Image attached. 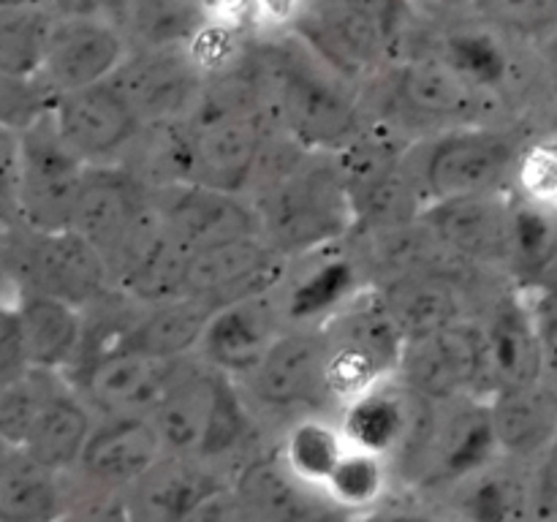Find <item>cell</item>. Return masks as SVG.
<instances>
[{
  "instance_id": "6da1fadb",
  "label": "cell",
  "mask_w": 557,
  "mask_h": 522,
  "mask_svg": "<svg viewBox=\"0 0 557 522\" xmlns=\"http://www.w3.org/2000/svg\"><path fill=\"white\" fill-rule=\"evenodd\" d=\"M250 188L261 237L286 259L321 253L357 226L337 156L313 152L283 134L281 145L267 141Z\"/></svg>"
},
{
  "instance_id": "7a4b0ae2",
  "label": "cell",
  "mask_w": 557,
  "mask_h": 522,
  "mask_svg": "<svg viewBox=\"0 0 557 522\" xmlns=\"http://www.w3.org/2000/svg\"><path fill=\"white\" fill-rule=\"evenodd\" d=\"M250 52L264 109L283 136L313 152L341 156L368 130L351 82L321 63L297 36H267Z\"/></svg>"
},
{
  "instance_id": "3957f363",
  "label": "cell",
  "mask_w": 557,
  "mask_h": 522,
  "mask_svg": "<svg viewBox=\"0 0 557 522\" xmlns=\"http://www.w3.org/2000/svg\"><path fill=\"white\" fill-rule=\"evenodd\" d=\"M528 139L498 123H473L438 130L411 158L424 207L451 199L515 190L517 163Z\"/></svg>"
},
{
  "instance_id": "277c9868",
  "label": "cell",
  "mask_w": 557,
  "mask_h": 522,
  "mask_svg": "<svg viewBox=\"0 0 557 522\" xmlns=\"http://www.w3.org/2000/svg\"><path fill=\"white\" fill-rule=\"evenodd\" d=\"M150 419L166 455L199 462L237 449L250 430L245 400L234 378L207 362H183L150 411Z\"/></svg>"
},
{
  "instance_id": "5b68a950",
  "label": "cell",
  "mask_w": 557,
  "mask_h": 522,
  "mask_svg": "<svg viewBox=\"0 0 557 522\" xmlns=\"http://www.w3.org/2000/svg\"><path fill=\"white\" fill-rule=\"evenodd\" d=\"M324 337V378L330 400L343 406L397 373L406 337L392 321L379 288L359 291L319 324Z\"/></svg>"
},
{
  "instance_id": "8992f818",
  "label": "cell",
  "mask_w": 557,
  "mask_h": 522,
  "mask_svg": "<svg viewBox=\"0 0 557 522\" xmlns=\"http://www.w3.org/2000/svg\"><path fill=\"white\" fill-rule=\"evenodd\" d=\"M5 275L14 288L52 294L87 310L112 286L107 261L74 228L30 232L16 226L5 234Z\"/></svg>"
},
{
  "instance_id": "52a82bcc",
  "label": "cell",
  "mask_w": 557,
  "mask_h": 522,
  "mask_svg": "<svg viewBox=\"0 0 557 522\" xmlns=\"http://www.w3.org/2000/svg\"><path fill=\"white\" fill-rule=\"evenodd\" d=\"M386 74V103L389 125L397 128H457V125L495 123L490 109L504 107L493 96L462 79L435 52L417 54L403 63H392ZM395 128V130H397Z\"/></svg>"
},
{
  "instance_id": "ba28073f",
  "label": "cell",
  "mask_w": 557,
  "mask_h": 522,
  "mask_svg": "<svg viewBox=\"0 0 557 522\" xmlns=\"http://www.w3.org/2000/svg\"><path fill=\"white\" fill-rule=\"evenodd\" d=\"M85 172L87 163L65 145L52 109L20 130V226L30 232H63L74 226Z\"/></svg>"
},
{
  "instance_id": "9c48e42d",
  "label": "cell",
  "mask_w": 557,
  "mask_h": 522,
  "mask_svg": "<svg viewBox=\"0 0 557 522\" xmlns=\"http://www.w3.org/2000/svg\"><path fill=\"white\" fill-rule=\"evenodd\" d=\"M435 406L395 373L343 402L341 430L351 449L419 465L433 433Z\"/></svg>"
},
{
  "instance_id": "30bf717a",
  "label": "cell",
  "mask_w": 557,
  "mask_h": 522,
  "mask_svg": "<svg viewBox=\"0 0 557 522\" xmlns=\"http://www.w3.org/2000/svg\"><path fill=\"white\" fill-rule=\"evenodd\" d=\"M183 362L185 359L147 357L112 343H90L82 346L76 362L63 375L101 417H150Z\"/></svg>"
},
{
  "instance_id": "8fae6325",
  "label": "cell",
  "mask_w": 557,
  "mask_h": 522,
  "mask_svg": "<svg viewBox=\"0 0 557 522\" xmlns=\"http://www.w3.org/2000/svg\"><path fill=\"white\" fill-rule=\"evenodd\" d=\"M156 221L150 185L120 166H87L74 210V232H79L107 261L109 277L134 239Z\"/></svg>"
},
{
  "instance_id": "7c38bea8",
  "label": "cell",
  "mask_w": 557,
  "mask_h": 522,
  "mask_svg": "<svg viewBox=\"0 0 557 522\" xmlns=\"http://www.w3.org/2000/svg\"><path fill=\"white\" fill-rule=\"evenodd\" d=\"M397 375L430 400L493 397L482 324L460 319L430 335L408 340Z\"/></svg>"
},
{
  "instance_id": "4fadbf2b",
  "label": "cell",
  "mask_w": 557,
  "mask_h": 522,
  "mask_svg": "<svg viewBox=\"0 0 557 522\" xmlns=\"http://www.w3.org/2000/svg\"><path fill=\"white\" fill-rule=\"evenodd\" d=\"M109 79L145 128L188 120L207 85L188 47H131Z\"/></svg>"
},
{
  "instance_id": "5bb4252c",
  "label": "cell",
  "mask_w": 557,
  "mask_h": 522,
  "mask_svg": "<svg viewBox=\"0 0 557 522\" xmlns=\"http://www.w3.org/2000/svg\"><path fill=\"white\" fill-rule=\"evenodd\" d=\"M52 120L65 145L87 166L125 163L145 128L112 79L54 98Z\"/></svg>"
},
{
  "instance_id": "9a60e30c",
  "label": "cell",
  "mask_w": 557,
  "mask_h": 522,
  "mask_svg": "<svg viewBox=\"0 0 557 522\" xmlns=\"http://www.w3.org/2000/svg\"><path fill=\"white\" fill-rule=\"evenodd\" d=\"M150 194L166 232L190 253L261 234L253 201L245 194L199 183L150 185Z\"/></svg>"
},
{
  "instance_id": "2e32d148",
  "label": "cell",
  "mask_w": 557,
  "mask_h": 522,
  "mask_svg": "<svg viewBox=\"0 0 557 522\" xmlns=\"http://www.w3.org/2000/svg\"><path fill=\"white\" fill-rule=\"evenodd\" d=\"M498 455L504 451L490 397H455L435 406L433 433L417 468L428 484H455L493 465Z\"/></svg>"
},
{
  "instance_id": "e0dca14e",
  "label": "cell",
  "mask_w": 557,
  "mask_h": 522,
  "mask_svg": "<svg viewBox=\"0 0 557 522\" xmlns=\"http://www.w3.org/2000/svg\"><path fill=\"white\" fill-rule=\"evenodd\" d=\"M419 221L455 261L509 272L511 194L438 201L424 207Z\"/></svg>"
},
{
  "instance_id": "ac0fdd59",
  "label": "cell",
  "mask_w": 557,
  "mask_h": 522,
  "mask_svg": "<svg viewBox=\"0 0 557 522\" xmlns=\"http://www.w3.org/2000/svg\"><path fill=\"white\" fill-rule=\"evenodd\" d=\"M286 256L264 237H245L190 256L185 294L212 310L275 291L286 281Z\"/></svg>"
},
{
  "instance_id": "d6986e66",
  "label": "cell",
  "mask_w": 557,
  "mask_h": 522,
  "mask_svg": "<svg viewBox=\"0 0 557 522\" xmlns=\"http://www.w3.org/2000/svg\"><path fill=\"white\" fill-rule=\"evenodd\" d=\"M256 400L275 411L324 406L330 400L324 378V337L319 326L286 330L259 368L248 375Z\"/></svg>"
},
{
  "instance_id": "ffe728a7",
  "label": "cell",
  "mask_w": 557,
  "mask_h": 522,
  "mask_svg": "<svg viewBox=\"0 0 557 522\" xmlns=\"http://www.w3.org/2000/svg\"><path fill=\"white\" fill-rule=\"evenodd\" d=\"M128 52L131 44L123 27L98 20L54 16L47 58H44L38 79L58 98L63 92L107 82Z\"/></svg>"
},
{
  "instance_id": "44dd1931",
  "label": "cell",
  "mask_w": 557,
  "mask_h": 522,
  "mask_svg": "<svg viewBox=\"0 0 557 522\" xmlns=\"http://www.w3.org/2000/svg\"><path fill=\"white\" fill-rule=\"evenodd\" d=\"M275 291L239 299L212 313L199 343L201 359L210 368L232 378H248L259 368L272 343L283 335L286 321L283 302L275 299Z\"/></svg>"
},
{
  "instance_id": "7402d4cb",
  "label": "cell",
  "mask_w": 557,
  "mask_h": 522,
  "mask_svg": "<svg viewBox=\"0 0 557 522\" xmlns=\"http://www.w3.org/2000/svg\"><path fill=\"white\" fill-rule=\"evenodd\" d=\"M166 457L156 424L145 413L101 417L96 422L76 471L96 487L112 489L139 484Z\"/></svg>"
},
{
  "instance_id": "603a6c76",
  "label": "cell",
  "mask_w": 557,
  "mask_h": 522,
  "mask_svg": "<svg viewBox=\"0 0 557 522\" xmlns=\"http://www.w3.org/2000/svg\"><path fill=\"white\" fill-rule=\"evenodd\" d=\"M484 348H487L493 395L515 386H531L544 378L542 337L536 315L525 288L500 291L482 321Z\"/></svg>"
},
{
  "instance_id": "cb8c5ba5",
  "label": "cell",
  "mask_w": 557,
  "mask_h": 522,
  "mask_svg": "<svg viewBox=\"0 0 557 522\" xmlns=\"http://www.w3.org/2000/svg\"><path fill=\"white\" fill-rule=\"evenodd\" d=\"M212 313L215 310L210 304L183 294V297L145 304V310L125 324H107V330L98 326L103 332L87 326L82 346L112 343V346L131 348V351L147 353V357L185 359V353L199 348Z\"/></svg>"
},
{
  "instance_id": "d4e9b609",
  "label": "cell",
  "mask_w": 557,
  "mask_h": 522,
  "mask_svg": "<svg viewBox=\"0 0 557 522\" xmlns=\"http://www.w3.org/2000/svg\"><path fill=\"white\" fill-rule=\"evenodd\" d=\"M234 493L250 522H341L348 517L324 489L294 476L281 455H267L239 471Z\"/></svg>"
},
{
  "instance_id": "484cf974",
  "label": "cell",
  "mask_w": 557,
  "mask_h": 522,
  "mask_svg": "<svg viewBox=\"0 0 557 522\" xmlns=\"http://www.w3.org/2000/svg\"><path fill=\"white\" fill-rule=\"evenodd\" d=\"M27 368L65 373L85 343V310L52 294L14 288Z\"/></svg>"
},
{
  "instance_id": "4316f807",
  "label": "cell",
  "mask_w": 557,
  "mask_h": 522,
  "mask_svg": "<svg viewBox=\"0 0 557 522\" xmlns=\"http://www.w3.org/2000/svg\"><path fill=\"white\" fill-rule=\"evenodd\" d=\"M92 413L96 411L87 406L85 397L69 384L65 375H60L44 406L38 408L20 449H25L27 455L36 457L52 471H74L82 449L96 427Z\"/></svg>"
},
{
  "instance_id": "83f0119b",
  "label": "cell",
  "mask_w": 557,
  "mask_h": 522,
  "mask_svg": "<svg viewBox=\"0 0 557 522\" xmlns=\"http://www.w3.org/2000/svg\"><path fill=\"white\" fill-rule=\"evenodd\" d=\"M379 294L406 343L466 319L460 288L438 270H413L389 277L381 283Z\"/></svg>"
},
{
  "instance_id": "f1b7e54d",
  "label": "cell",
  "mask_w": 557,
  "mask_h": 522,
  "mask_svg": "<svg viewBox=\"0 0 557 522\" xmlns=\"http://www.w3.org/2000/svg\"><path fill=\"white\" fill-rule=\"evenodd\" d=\"M136 504L131 506L136 522H185L207 498L221 493L218 484L199 460L163 457L139 484Z\"/></svg>"
},
{
  "instance_id": "f546056e",
  "label": "cell",
  "mask_w": 557,
  "mask_h": 522,
  "mask_svg": "<svg viewBox=\"0 0 557 522\" xmlns=\"http://www.w3.org/2000/svg\"><path fill=\"white\" fill-rule=\"evenodd\" d=\"M490 408L504 455L542 457L557 433V395L544 378L531 386L495 391Z\"/></svg>"
},
{
  "instance_id": "4dcf8cb0",
  "label": "cell",
  "mask_w": 557,
  "mask_h": 522,
  "mask_svg": "<svg viewBox=\"0 0 557 522\" xmlns=\"http://www.w3.org/2000/svg\"><path fill=\"white\" fill-rule=\"evenodd\" d=\"M60 476L11 446L0 460V522H58L71 509Z\"/></svg>"
},
{
  "instance_id": "1f68e13d",
  "label": "cell",
  "mask_w": 557,
  "mask_h": 522,
  "mask_svg": "<svg viewBox=\"0 0 557 522\" xmlns=\"http://www.w3.org/2000/svg\"><path fill=\"white\" fill-rule=\"evenodd\" d=\"M509 275L525 291L557 281V212L522 199L515 190Z\"/></svg>"
},
{
  "instance_id": "d6a6232c",
  "label": "cell",
  "mask_w": 557,
  "mask_h": 522,
  "mask_svg": "<svg viewBox=\"0 0 557 522\" xmlns=\"http://www.w3.org/2000/svg\"><path fill=\"white\" fill-rule=\"evenodd\" d=\"M359 270L348 259H324L288 286L283 313L297 326H319L359 294Z\"/></svg>"
},
{
  "instance_id": "836d02e7",
  "label": "cell",
  "mask_w": 557,
  "mask_h": 522,
  "mask_svg": "<svg viewBox=\"0 0 557 522\" xmlns=\"http://www.w3.org/2000/svg\"><path fill=\"white\" fill-rule=\"evenodd\" d=\"M348 449L351 446H348L341 424H332L321 417H299L288 427L277 455L292 468L294 476L324 489L332 471L341 465Z\"/></svg>"
},
{
  "instance_id": "e575fe53",
  "label": "cell",
  "mask_w": 557,
  "mask_h": 522,
  "mask_svg": "<svg viewBox=\"0 0 557 522\" xmlns=\"http://www.w3.org/2000/svg\"><path fill=\"white\" fill-rule=\"evenodd\" d=\"M52 25L54 14L47 5L0 9V74L38 79Z\"/></svg>"
},
{
  "instance_id": "d590c367",
  "label": "cell",
  "mask_w": 557,
  "mask_h": 522,
  "mask_svg": "<svg viewBox=\"0 0 557 522\" xmlns=\"http://www.w3.org/2000/svg\"><path fill=\"white\" fill-rule=\"evenodd\" d=\"M201 25L199 0H125L131 47H188Z\"/></svg>"
},
{
  "instance_id": "8d00e7d4",
  "label": "cell",
  "mask_w": 557,
  "mask_h": 522,
  "mask_svg": "<svg viewBox=\"0 0 557 522\" xmlns=\"http://www.w3.org/2000/svg\"><path fill=\"white\" fill-rule=\"evenodd\" d=\"M460 484L457 509L466 522H522L525 511H533V482L525 489L511 473L495 471L493 465Z\"/></svg>"
},
{
  "instance_id": "74e56055",
  "label": "cell",
  "mask_w": 557,
  "mask_h": 522,
  "mask_svg": "<svg viewBox=\"0 0 557 522\" xmlns=\"http://www.w3.org/2000/svg\"><path fill=\"white\" fill-rule=\"evenodd\" d=\"M389 487V460L362 449H348L341 465L332 471L324 493L346 514H364L375 509Z\"/></svg>"
},
{
  "instance_id": "f35d334b",
  "label": "cell",
  "mask_w": 557,
  "mask_h": 522,
  "mask_svg": "<svg viewBox=\"0 0 557 522\" xmlns=\"http://www.w3.org/2000/svg\"><path fill=\"white\" fill-rule=\"evenodd\" d=\"M460 3L468 9L471 20L528 47H539L557 27V0H460Z\"/></svg>"
},
{
  "instance_id": "ab89813d",
  "label": "cell",
  "mask_w": 557,
  "mask_h": 522,
  "mask_svg": "<svg viewBox=\"0 0 557 522\" xmlns=\"http://www.w3.org/2000/svg\"><path fill=\"white\" fill-rule=\"evenodd\" d=\"M63 373L25 368L22 373L0 378V435L11 446H22L38 408Z\"/></svg>"
},
{
  "instance_id": "60d3db41",
  "label": "cell",
  "mask_w": 557,
  "mask_h": 522,
  "mask_svg": "<svg viewBox=\"0 0 557 522\" xmlns=\"http://www.w3.org/2000/svg\"><path fill=\"white\" fill-rule=\"evenodd\" d=\"M515 194L557 212V134L531 136L515 174Z\"/></svg>"
},
{
  "instance_id": "b9f144b4",
  "label": "cell",
  "mask_w": 557,
  "mask_h": 522,
  "mask_svg": "<svg viewBox=\"0 0 557 522\" xmlns=\"http://www.w3.org/2000/svg\"><path fill=\"white\" fill-rule=\"evenodd\" d=\"M20 130L0 125V232L20 226Z\"/></svg>"
},
{
  "instance_id": "7bdbcfd3",
  "label": "cell",
  "mask_w": 557,
  "mask_h": 522,
  "mask_svg": "<svg viewBox=\"0 0 557 522\" xmlns=\"http://www.w3.org/2000/svg\"><path fill=\"white\" fill-rule=\"evenodd\" d=\"M536 315L539 337H542L544 384L553 386L557 395V281L528 291Z\"/></svg>"
},
{
  "instance_id": "ee69618b",
  "label": "cell",
  "mask_w": 557,
  "mask_h": 522,
  "mask_svg": "<svg viewBox=\"0 0 557 522\" xmlns=\"http://www.w3.org/2000/svg\"><path fill=\"white\" fill-rule=\"evenodd\" d=\"M330 3L343 5L351 14L373 22L397 47H400L403 36L408 33V25L413 20V0H330Z\"/></svg>"
},
{
  "instance_id": "f6af8a7d",
  "label": "cell",
  "mask_w": 557,
  "mask_h": 522,
  "mask_svg": "<svg viewBox=\"0 0 557 522\" xmlns=\"http://www.w3.org/2000/svg\"><path fill=\"white\" fill-rule=\"evenodd\" d=\"M27 368L25 346H22L20 313H16L14 291L0 286V378L22 373Z\"/></svg>"
},
{
  "instance_id": "bcb514c9",
  "label": "cell",
  "mask_w": 557,
  "mask_h": 522,
  "mask_svg": "<svg viewBox=\"0 0 557 522\" xmlns=\"http://www.w3.org/2000/svg\"><path fill=\"white\" fill-rule=\"evenodd\" d=\"M533 514L544 522H557V433L539 457L533 476Z\"/></svg>"
},
{
  "instance_id": "7dc6e473",
  "label": "cell",
  "mask_w": 557,
  "mask_h": 522,
  "mask_svg": "<svg viewBox=\"0 0 557 522\" xmlns=\"http://www.w3.org/2000/svg\"><path fill=\"white\" fill-rule=\"evenodd\" d=\"M47 9L60 20H98L117 27L125 25V0H47Z\"/></svg>"
},
{
  "instance_id": "c3c4849f",
  "label": "cell",
  "mask_w": 557,
  "mask_h": 522,
  "mask_svg": "<svg viewBox=\"0 0 557 522\" xmlns=\"http://www.w3.org/2000/svg\"><path fill=\"white\" fill-rule=\"evenodd\" d=\"M305 3L308 0H253V27L264 30L267 36L288 33Z\"/></svg>"
},
{
  "instance_id": "681fc988",
  "label": "cell",
  "mask_w": 557,
  "mask_h": 522,
  "mask_svg": "<svg viewBox=\"0 0 557 522\" xmlns=\"http://www.w3.org/2000/svg\"><path fill=\"white\" fill-rule=\"evenodd\" d=\"M205 22L245 33L253 25V0H199Z\"/></svg>"
},
{
  "instance_id": "f907efd6",
  "label": "cell",
  "mask_w": 557,
  "mask_h": 522,
  "mask_svg": "<svg viewBox=\"0 0 557 522\" xmlns=\"http://www.w3.org/2000/svg\"><path fill=\"white\" fill-rule=\"evenodd\" d=\"M185 522H250V517L234 487H223L221 493L207 498Z\"/></svg>"
},
{
  "instance_id": "816d5d0a",
  "label": "cell",
  "mask_w": 557,
  "mask_h": 522,
  "mask_svg": "<svg viewBox=\"0 0 557 522\" xmlns=\"http://www.w3.org/2000/svg\"><path fill=\"white\" fill-rule=\"evenodd\" d=\"M536 60L544 90L542 107H553L557 103V27L536 47Z\"/></svg>"
},
{
  "instance_id": "f5cc1de1",
  "label": "cell",
  "mask_w": 557,
  "mask_h": 522,
  "mask_svg": "<svg viewBox=\"0 0 557 522\" xmlns=\"http://www.w3.org/2000/svg\"><path fill=\"white\" fill-rule=\"evenodd\" d=\"M359 522H444L438 517L428 514V511H419V509H403V506H375V509L364 511L359 517Z\"/></svg>"
},
{
  "instance_id": "db71d44e",
  "label": "cell",
  "mask_w": 557,
  "mask_h": 522,
  "mask_svg": "<svg viewBox=\"0 0 557 522\" xmlns=\"http://www.w3.org/2000/svg\"><path fill=\"white\" fill-rule=\"evenodd\" d=\"M22 5H47V0H0V9H22Z\"/></svg>"
},
{
  "instance_id": "11a10c76",
  "label": "cell",
  "mask_w": 557,
  "mask_h": 522,
  "mask_svg": "<svg viewBox=\"0 0 557 522\" xmlns=\"http://www.w3.org/2000/svg\"><path fill=\"white\" fill-rule=\"evenodd\" d=\"M9 281V275H5V234L0 232V286H5Z\"/></svg>"
},
{
  "instance_id": "9f6ffc18",
  "label": "cell",
  "mask_w": 557,
  "mask_h": 522,
  "mask_svg": "<svg viewBox=\"0 0 557 522\" xmlns=\"http://www.w3.org/2000/svg\"><path fill=\"white\" fill-rule=\"evenodd\" d=\"M9 449H11V444L3 438V435H0V460H3V457L9 455Z\"/></svg>"
},
{
  "instance_id": "6f0895ef",
  "label": "cell",
  "mask_w": 557,
  "mask_h": 522,
  "mask_svg": "<svg viewBox=\"0 0 557 522\" xmlns=\"http://www.w3.org/2000/svg\"><path fill=\"white\" fill-rule=\"evenodd\" d=\"M433 3H451V0H433Z\"/></svg>"
}]
</instances>
